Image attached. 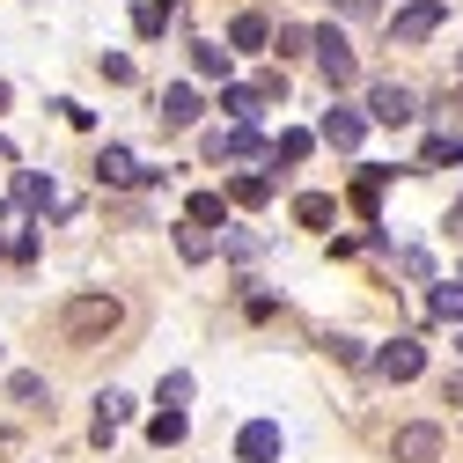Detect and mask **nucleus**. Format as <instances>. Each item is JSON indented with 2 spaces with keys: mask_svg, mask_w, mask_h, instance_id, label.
<instances>
[{
  "mask_svg": "<svg viewBox=\"0 0 463 463\" xmlns=\"http://www.w3.org/2000/svg\"><path fill=\"white\" fill-rule=\"evenodd\" d=\"M118 295H74L67 309H60V331L74 338V345H96V338H110V331H118Z\"/></svg>",
  "mask_w": 463,
  "mask_h": 463,
  "instance_id": "nucleus-1",
  "label": "nucleus"
},
{
  "mask_svg": "<svg viewBox=\"0 0 463 463\" xmlns=\"http://www.w3.org/2000/svg\"><path fill=\"white\" fill-rule=\"evenodd\" d=\"M279 96H287V74H258V81H243V89H221V110H228L236 126H250L258 110L279 103Z\"/></svg>",
  "mask_w": 463,
  "mask_h": 463,
  "instance_id": "nucleus-2",
  "label": "nucleus"
},
{
  "mask_svg": "<svg viewBox=\"0 0 463 463\" xmlns=\"http://www.w3.org/2000/svg\"><path fill=\"white\" fill-rule=\"evenodd\" d=\"M368 118H375V126H412V118H420V96L404 89V81H375V89H368Z\"/></svg>",
  "mask_w": 463,
  "mask_h": 463,
  "instance_id": "nucleus-3",
  "label": "nucleus"
},
{
  "mask_svg": "<svg viewBox=\"0 0 463 463\" xmlns=\"http://www.w3.org/2000/svg\"><path fill=\"white\" fill-rule=\"evenodd\" d=\"M441 15H449L441 0H412V8H397V15H390V37H397V44H427V37L441 30Z\"/></svg>",
  "mask_w": 463,
  "mask_h": 463,
  "instance_id": "nucleus-4",
  "label": "nucleus"
},
{
  "mask_svg": "<svg viewBox=\"0 0 463 463\" xmlns=\"http://www.w3.org/2000/svg\"><path fill=\"white\" fill-rule=\"evenodd\" d=\"M420 368H427V345H420V338H390L383 354H375V375H383V383H412Z\"/></svg>",
  "mask_w": 463,
  "mask_h": 463,
  "instance_id": "nucleus-5",
  "label": "nucleus"
},
{
  "mask_svg": "<svg viewBox=\"0 0 463 463\" xmlns=\"http://www.w3.org/2000/svg\"><path fill=\"white\" fill-rule=\"evenodd\" d=\"M390 456L397 463H441V427H427V420L420 427H397L390 434Z\"/></svg>",
  "mask_w": 463,
  "mask_h": 463,
  "instance_id": "nucleus-6",
  "label": "nucleus"
},
{
  "mask_svg": "<svg viewBox=\"0 0 463 463\" xmlns=\"http://www.w3.org/2000/svg\"><path fill=\"white\" fill-rule=\"evenodd\" d=\"M317 67H324V81H331V89H345V81L361 74V67H354V44H345L338 30H317Z\"/></svg>",
  "mask_w": 463,
  "mask_h": 463,
  "instance_id": "nucleus-7",
  "label": "nucleus"
},
{
  "mask_svg": "<svg viewBox=\"0 0 463 463\" xmlns=\"http://www.w3.org/2000/svg\"><path fill=\"white\" fill-rule=\"evenodd\" d=\"M279 449H287V434H279L272 420H250V427L236 434V456H243V463H279Z\"/></svg>",
  "mask_w": 463,
  "mask_h": 463,
  "instance_id": "nucleus-8",
  "label": "nucleus"
},
{
  "mask_svg": "<svg viewBox=\"0 0 463 463\" xmlns=\"http://www.w3.org/2000/svg\"><path fill=\"white\" fill-rule=\"evenodd\" d=\"M96 177H103V184H155L162 169H140L126 147H103V155H96Z\"/></svg>",
  "mask_w": 463,
  "mask_h": 463,
  "instance_id": "nucleus-9",
  "label": "nucleus"
},
{
  "mask_svg": "<svg viewBox=\"0 0 463 463\" xmlns=\"http://www.w3.org/2000/svg\"><path fill=\"white\" fill-rule=\"evenodd\" d=\"M206 155L213 162H250V155H265V140L250 126H228V133H206Z\"/></svg>",
  "mask_w": 463,
  "mask_h": 463,
  "instance_id": "nucleus-10",
  "label": "nucleus"
},
{
  "mask_svg": "<svg viewBox=\"0 0 463 463\" xmlns=\"http://www.w3.org/2000/svg\"><path fill=\"white\" fill-rule=\"evenodd\" d=\"M361 133H368L361 110H345V103H338V110H324V140H331L338 155H354V147H361Z\"/></svg>",
  "mask_w": 463,
  "mask_h": 463,
  "instance_id": "nucleus-11",
  "label": "nucleus"
},
{
  "mask_svg": "<svg viewBox=\"0 0 463 463\" xmlns=\"http://www.w3.org/2000/svg\"><path fill=\"white\" fill-rule=\"evenodd\" d=\"M126 420H133V397H118V390H103V397H96V441L110 449V434H118Z\"/></svg>",
  "mask_w": 463,
  "mask_h": 463,
  "instance_id": "nucleus-12",
  "label": "nucleus"
},
{
  "mask_svg": "<svg viewBox=\"0 0 463 463\" xmlns=\"http://www.w3.org/2000/svg\"><path fill=\"white\" fill-rule=\"evenodd\" d=\"M199 118V89L177 81V89H162V126H192Z\"/></svg>",
  "mask_w": 463,
  "mask_h": 463,
  "instance_id": "nucleus-13",
  "label": "nucleus"
},
{
  "mask_svg": "<svg viewBox=\"0 0 463 463\" xmlns=\"http://www.w3.org/2000/svg\"><path fill=\"white\" fill-rule=\"evenodd\" d=\"M390 177H397V169H375V162H368L361 177H354V206H361L368 221H375V206H383V184H390Z\"/></svg>",
  "mask_w": 463,
  "mask_h": 463,
  "instance_id": "nucleus-14",
  "label": "nucleus"
},
{
  "mask_svg": "<svg viewBox=\"0 0 463 463\" xmlns=\"http://www.w3.org/2000/svg\"><path fill=\"white\" fill-rule=\"evenodd\" d=\"M427 317H434V324H463V279L434 287V295H427Z\"/></svg>",
  "mask_w": 463,
  "mask_h": 463,
  "instance_id": "nucleus-15",
  "label": "nucleus"
},
{
  "mask_svg": "<svg viewBox=\"0 0 463 463\" xmlns=\"http://www.w3.org/2000/svg\"><path fill=\"white\" fill-rule=\"evenodd\" d=\"M228 44H236V52H265V44H272L265 15H236V23H228Z\"/></svg>",
  "mask_w": 463,
  "mask_h": 463,
  "instance_id": "nucleus-16",
  "label": "nucleus"
},
{
  "mask_svg": "<svg viewBox=\"0 0 463 463\" xmlns=\"http://www.w3.org/2000/svg\"><path fill=\"white\" fill-rule=\"evenodd\" d=\"M456 162H463V140H456V133H434V140L420 147V169H456Z\"/></svg>",
  "mask_w": 463,
  "mask_h": 463,
  "instance_id": "nucleus-17",
  "label": "nucleus"
},
{
  "mask_svg": "<svg viewBox=\"0 0 463 463\" xmlns=\"http://www.w3.org/2000/svg\"><path fill=\"white\" fill-rule=\"evenodd\" d=\"M295 221H302V228H331V221H338V199H324V192H302V199H295Z\"/></svg>",
  "mask_w": 463,
  "mask_h": 463,
  "instance_id": "nucleus-18",
  "label": "nucleus"
},
{
  "mask_svg": "<svg viewBox=\"0 0 463 463\" xmlns=\"http://www.w3.org/2000/svg\"><path fill=\"white\" fill-rule=\"evenodd\" d=\"M169 15H177V0H140V8H133V30H140V37H162Z\"/></svg>",
  "mask_w": 463,
  "mask_h": 463,
  "instance_id": "nucleus-19",
  "label": "nucleus"
},
{
  "mask_svg": "<svg viewBox=\"0 0 463 463\" xmlns=\"http://www.w3.org/2000/svg\"><path fill=\"white\" fill-rule=\"evenodd\" d=\"M177 258H184V265H206V258H213V236H206L199 221H184V228H177Z\"/></svg>",
  "mask_w": 463,
  "mask_h": 463,
  "instance_id": "nucleus-20",
  "label": "nucleus"
},
{
  "mask_svg": "<svg viewBox=\"0 0 463 463\" xmlns=\"http://www.w3.org/2000/svg\"><path fill=\"white\" fill-rule=\"evenodd\" d=\"M192 74L199 81H228V52L221 44H192Z\"/></svg>",
  "mask_w": 463,
  "mask_h": 463,
  "instance_id": "nucleus-21",
  "label": "nucleus"
},
{
  "mask_svg": "<svg viewBox=\"0 0 463 463\" xmlns=\"http://www.w3.org/2000/svg\"><path fill=\"white\" fill-rule=\"evenodd\" d=\"M15 206H52V177H37V169H23V177H15Z\"/></svg>",
  "mask_w": 463,
  "mask_h": 463,
  "instance_id": "nucleus-22",
  "label": "nucleus"
},
{
  "mask_svg": "<svg viewBox=\"0 0 463 463\" xmlns=\"http://www.w3.org/2000/svg\"><path fill=\"white\" fill-rule=\"evenodd\" d=\"M184 221H199V228H213V221H228V199H221V192H192V206H184Z\"/></svg>",
  "mask_w": 463,
  "mask_h": 463,
  "instance_id": "nucleus-23",
  "label": "nucleus"
},
{
  "mask_svg": "<svg viewBox=\"0 0 463 463\" xmlns=\"http://www.w3.org/2000/svg\"><path fill=\"white\" fill-rule=\"evenodd\" d=\"M147 441H155V449H177V441H184V412H155V420H147Z\"/></svg>",
  "mask_w": 463,
  "mask_h": 463,
  "instance_id": "nucleus-24",
  "label": "nucleus"
},
{
  "mask_svg": "<svg viewBox=\"0 0 463 463\" xmlns=\"http://www.w3.org/2000/svg\"><path fill=\"white\" fill-rule=\"evenodd\" d=\"M309 133H279V147H272V162H287V169H295V162H309Z\"/></svg>",
  "mask_w": 463,
  "mask_h": 463,
  "instance_id": "nucleus-25",
  "label": "nucleus"
},
{
  "mask_svg": "<svg viewBox=\"0 0 463 463\" xmlns=\"http://www.w3.org/2000/svg\"><path fill=\"white\" fill-rule=\"evenodd\" d=\"M228 199H236V206H265V199H272V177H236Z\"/></svg>",
  "mask_w": 463,
  "mask_h": 463,
  "instance_id": "nucleus-26",
  "label": "nucleus"
},
{
  "mask_svg": "<svg viewBox=\"0 0 463 463\" xmlns=\"http://www.w3.org/2000/svg\"><path fill=\"white\" fill-rule=\"evenodd\" d=\"M8 397H15V404H37V397H44V375L15 368V375H8Z\"/></svg>",
  "mask_w": 463,
  "mask_h": 463,
  "instance_id": "nucleus-27",
  "label": "nucleus"
},
{
  "mask_svg": "<svg viewBox=\"0 0 463 463\" xmlns=\"http://www.w3.org/2000/svg\"><path fill=\"white\" fill-rule=\"evenodd\" d=\"M184 397H192V375H184V368H177V375H162V412H177Z\"/></svg>",
  "mask_w": 463,
  "mask_h": 463,
  "instance_id": "nucleus-28",
  "label": "nucleus"
},
{
  "mask_svg": "<svg viewBox=\"0 0 463 463\" xmlns=\"http://www.w3.org/2000/svg\"><path fill=\"white\" fill-rule=\"evenodd\" d=\"M324 354H338V361H354V368H361V361H368V345H361V338H324Z\"/></svg>",
  "mask_w": 463,
  "mask_h": 463,
  "instance_id": "nucleus-29",
  "label": "nucleus"
},
{
  "mask_svg": "<svg viewBox=\"0 0 463 463\" xmlns=\"http://www.w3.org/2000/svg\"><path fill=\"white\" fill-rule=\"evenodd\" d=\"M338 8H345V15H375V0H338Z\"/></svg>",
  "mask_w": 463,
  "mask_h": 463,
  "instance_id": "nucleus-30",
  "label": "nucleus"
},
{
  "mask_svg": "<svg viewBox=\"0 0 463 463\" xmlns=\"http://www.w3.org/2000/svg\"><path fill=\"white\" fill-rule=\"evenodd\" d=\"M0 103H8V81H0Z\"/></svg>",
  "mask_w": 463,
  "mask_h": 463,
  "instance_id": "nucleus-31",
  "label": "nucleus"
},
{
  "mask_svg": "<svg viewBox=\"0 0 463 463\" xmlns=\"http://www.w3.org/2000/svg\"><path fill=\"white\" fill-rule=\"evenodd\" d=\"M0 162H8V140H0Z\"/></svg>",
  "mask_w": 463,
  "mask_h": 463,
  "instance_id": "nucleus-32",
  "label": "nucleus"
},
{
  "mask_svg": "<svg viewBox=\"0 0 463 463\" xmlns=\"http://www.w3.org/2000/svg\"><path fill=\"white\" fill-rule=\"evenodd\" d=\"M456 354H463V338H456Z\"/></svg>",
  "mask_w": 463,
  "mask_h": 463,
  "instance_id": "nucleus-33",
  "label": "nucleus"
}]
</instances>
